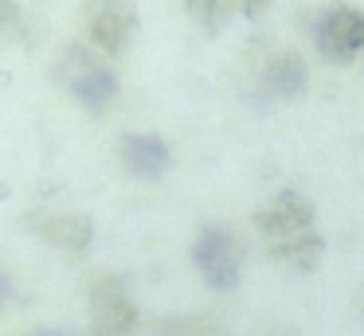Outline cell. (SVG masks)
Instances as JSON below:
<instances>
[{"mask_svg":"<svg viewBox=\"0 0 364 336\" xmlns=\"http://www.w3.org/2000/svg\"><path fill=\"white\" fill-rule=\"evenodd\" d=\"M314 43L321 59L353 63L364 51V12L348 4H333L314 20Z\"/></svg>","mask_w":364,"mask_h":336,"instance_id":"6","label":"cell"},{"mask_svg":"<svg viewBox=\"0 0 364 336\" xmlns=\"http://www.w3.org/2000/svg\"><path fill=\"white\" fill-rule=\"evenodd\" d=\"M87 293H90V328L102 336H134L137 328V305L129 297L126 278L118 273H95L87 281Z\"/></svg>","mask_w":364,"mask_h":336,"instance_id":"4","label":"cell"},{"mask_svg":"<svg viewBox=\"0 0 364 336\" xmlns=\"http://www.w3.org/2000/svg\"><path fill=\"white\" fill-rule=\"evenodd\" d=\"M12 293H16V286H12V273H9V270H0V313L9 309Z\"/></svg>","mask_w":364,"mask_h":336,"instance_id":"13","label":"cell"},{"mask_svg":"<svg viewBox=\"0 0 364 336\" xmlns=\"http://www.w3.org/2000/svg\"><path fill=\"white\" fill-rule=\"evenodd\" d=\"M184 12L204 31H220L231 16H239V0H184Z\"/></svg>","mask_w":364,"mask_h":336,"instance_id":"11","label":"cell"},{"mask_svg":"<svg viewBox=\"0 0 364 336\" xmlns=\"http://www.w3.org/2000/svg\"><path fill=\"white\" fill-rule=\"evenodd\" d=\"M306 82H309V70H306V59L298 51H274L259 67V90L274 102L298 98L306 90Z\"/></svg>","mask_w":364,"mask_h":336,"instance_id":"9","label":"cell"},{"mask_svg":"<svg viewBox=\"0 0 364 336\" xmlns=\"http://www.w3.org/2000/svg\"><path fill=\"white\" fill-rule=\"evenodd\" d=\"M55 75H59V82L67 86V94H71L90 117H106L114 109V102H118V94H122L118 70L110 67V59L90 51L87 43L67 47L55 63Z\"/></svg>","mask_w":364,"mask_h":336,"instance_id":"1","label":"cell"},{"mask_svg":"<svg viewBox=\"0 0 364 336\" xmlns=\"http://www.w3.org/2000/svg\"><path fill=\"white\" fill-rule=\"evenodd\" d=\"M137 36V8L129 0H87L82 4V43L102 59H122Z\"/></svg>","mask_w":364,"mask_h":336,"instance_id":"3","label":"cell"},{"mask_svg":"<svg viewBox=\"0 0 364 336\" xmlns=\"http://www.w3.org/2000/svg\"><path fill=\"white\" fill-rule=\"evenodd\" d=\"M317 211H314V200L294 188L286 192H274L267 203L255 207V231L262 234L267 242H282V239H298V234H309L317 231Z\"/></svg>","mask_w":364,"mask_h":336,"instance_id":"5","label":"cell"},{"mask_svg":"<svg viewBox=\"0 0 364 336\" xmlns=\"http://www.w3.org/2000/svg\"><path fill=\"white\" fill-rule=\"evenodd\" d=\"M243 239L235 227L228 223H204L192 239V262H196L200 278L220 293H231L243 278Z\"/></svg>","mask_w":364,"mask_h":336,"instance_id":"2","label":"cell"},{"mask_svg":"<svg viewBox=\"0 0 364 336\" xmlns=\"http://www.w3.org/2000/svg\"><path fill=\"white\" fill-rule=\"evenodd\" d=\"M267 4H270V0H239V12H243V16H262V12H267Z\"/></svg>","mask_w":364,"mask_h":336,"instance_id":"14","label":"cell"},{"mask_svg":"<svg viewBox=\"0 0 364 336\" xmlns=\"http://www.w3.org/2000/svg\"><path fill=\"white\" fill-rule=\"evenodd\" d=\"M267 254L274 258V262L298 270V273H309V270H317V262H321V254H325V239L317 231H309V234H298V239L267 242Z\"/></svg>","mask_w":364,"mask_h":336,"instance_id":"10","label":"cell"},{"mask_svg":"<svg viewBox=\"0 0 364 336\" xmlns=\"http://www.w3.org/2000/svg\"><path fill=\"white\" fill-rule=\"evenodd\" d=\"M28 227H32L48 246L63 250V254H71V258H82L90 250V242H95V223H90V215H82V211H40V215L28 219Z\"/></svg>","mask_w":364,"mask_h":336,"instance_id":"7","label":"cell"},{"mask_svg":"<svg viewBox=\"0 0 364 336\" xmlns=\"http://www.w3.org/2000/svg\"><path fill=\"white\" fill-rule=\"evenodd\" d=\"M360 313H364V297H360Z\"/></svg>","mask_w":364,"mask_h":336,"instance_id":"16","label":"cell"},{"mask_svg":"<svg viewBox=\"0 0 364 336\" xmlns=\"http://www.w3.org/2000/svg\"><path fill=\"white\" fill-rule=\"evenodd\" d=\"M28 336H63V332H55V328H40V332H28Z\"/></svg>","mask_w":364,"mask_h":336,"instance_id":"15","label":"cell"},{"mask_svg":"<svg viewBox=\"0 0 364 336\" xmlns=\"http://www.w3.org/2000/svg\"><path fill=\"white\" fill-rule=\"evenodd\" d=\"M118 161L137 180H161L173 168V148L157 133H126L118 141Z\"/></svg>","mask_w":364,"mask_h":336,"instance_id":"8","label":"cell"},{"mask_svg":"<svg viewBox=\"0 0 364 336\" xmlns=\"http://www.w3.org/2000/svg\"><path fill=\"white\" fill-rule=\"evenodd\" d=\"M0 43H32V20L16 0H0Z\"/></svg>","mask_w":364,"mask_h":336,"instance_id":"12","label":"cell"}]
</instances>
